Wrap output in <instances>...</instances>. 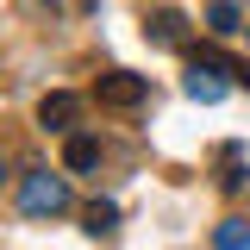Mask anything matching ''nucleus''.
<instances>
[{"instance_id": "12", "label": "nucleus", "mask_w": 250, "mask_h": 250, "mask_svg": "<svg viewBox=\"0 0 250 250\" xmlns=\"http://www.w3.org/2000/svg\"><path fill=\"white\" fill-rule=\"evenodd\" d=\"M244 31H250V25H244Z\"/></svg>"}, {"instance_id": "11", "label": "nucleus", "mask_w": 250, "mask_h": 250, "mask_svg": "<svg viewBox=\"0 0 250 250\" xmlns=\"http://www.w3.org/2000/svg\"><path fill=\"white\" fill-rule=\"evenodd\" d=\"M244 82H250V69H244Z\"/></svg>"}, {"instance_id": "5", "label": "nucleus", "mask_w": 250, "mask_h": 250, "mask_svg": "<svg viewBox=\"0 0 250 250\" xmlns=\"http://www.w3.org/2000/svg\"><path fill=\"white\" fill-rule=\"evenodd\" d=\"M144 38L163 44V50H182V44H188V19L175 13V6H156L150 19H144Z\"/></svg>"}, {"instance_id": "4", "label": "nucleus", "mask_w": 250, "mask_h": 250, "mask_svg": "<svg viewBox=\"0 0 250 250\" xmlns=\"http://www.w3.org/2000/svg\"><path fill=\"white\" fill-rule=\"evenodd\" d=\"M75 119H82V100H75V94H44V100H38V125H44V131H75Z\"/></svg>"}, {"instance_id": "10", "label": "nucleus", "mask_w": 250, "mask_h": 250, "mask_svg": "<svg viewBox=\"0 0 250 250\" xmlns=\"http://www.w3.org/2000/svg\"><path fill=\"white\" fill-rule=\"evenodd\" d=\"M0 175H6V163H0Z\"/></svg>"}, {"instance_id": "1", "label": "nucleus", "mask_w": 250, "mask_h": 250, "mask_svg": "<svg viewBox=\"0 0 250 250\" xmlns=\"http://www.w3.org/2000/svg\"><path fill=\"white\" fill-rule=\"evenodd\" d=\"M19 207H25L31 219H57V213H69V182H62V175H50V169H31L25 182H19Z\"/></svg>"}, {"instance_id": "7", "label": "nucleus", "mask_w": 250, "mask_h": 250, "mask_svg": "<svg viewBox=\"0 0 250 250\" xmlns=\"http://www.w3.org/2000/svg\"><path fill=\"white\" fill-rule=\"evenodd\" d=\"M213 250H250V225L244 219H219L213 225Z\"/></svg>"}, {"instance_id": "6", "label": "nucleus", "mask_w": 250, "mask_h": 250, "mask_svg": "<svg viewBox=\"0 0 250 250\" xmlns=\"http://www.w3.org/2000/svg\"><path fill=\"white\" fill-rule=\"evenodd\" d=\"M62 163H69L75 175L100 169V138H88V131H69V144H62Z\"/></svg>"}, {"instance_id": "3", "label": "nucleus", "mask_w": 250, "mask_h": 250, "mask_svg": "<svg viewBox=\"0 0 250 250\" xmlns=\"http://www.w3.org/2000/svg\"><path fill=\"white\" fill-rule=\"evenodd\" d=\"M94 100H100V106H113V113H131V106H144V100H150V82H144V75H131V69H106V75L94 82Z\"/></svg>"}, {"instance_id": "2", "label": "nucleus", "mask_w": 250, "mask_h": 250, "mask_svg": "<svg viewBox=\"0 0 250 250\" xmlns=\"http://www.w3.org/2000/svg\"><path fill=\"white\" fill-rule=\"evenodd\" d=\"M225 75H231V62L225 57H213V50H200V57L188 62V100H200V106H219V100H225V88H231V82H225Z\"/></svg>"}, {"instance_id": "9", "label": "nucleus", "mask_w": 250, "mask_h": 250, "mask_svg": "<svg viewBox=\"0 0 250 250\" xmlns=\"http://www.w3.org/2000/svg\"><path fill=\"white\" fill-rule=\"evenodd\" d=\"M207 31H213V38H231V31H244V19H238V6H231V0H219L213 13H207Z\"/></svg>"}, {"instance_id": "8", "label": "nucleus", "mask_w": 250, "mask_h": 250, "mask_svg": "<svg viewBox=\"0 0 250 250\" xmlns=\"http://www.w3.org/2000/svg\"><path fill=\"white\" fill-rule=\"evenodd\" d=\"M88 231L94 238H113V231H119V207H113V200H94L88 207Z\"/></svg>"}]
</instances>
